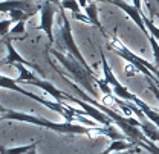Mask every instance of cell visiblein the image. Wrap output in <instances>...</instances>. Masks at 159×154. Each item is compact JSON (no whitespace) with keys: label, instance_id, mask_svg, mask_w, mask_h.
I'll return each instance as SVG.
<instances>
[{"label":"cell","instance_id":"cell-1","mask_svg":"<svg viewBox=\"0 0 159 154\" xmlns=\"http://www.w3.org/2000/svg\"><path fill=\"white\" fill-rule=\"evenodd\" d=\"M2 121H20V122H26V124H32L41 128H48L51 131L55 133H61V134H106V127L104 128H97V127H83L75 122H63V124H57L52 122L49 119L40 117V116H34L29 113H23V112H17V110H8V108H2Z\"/></svg>","mask_w":159,"mask_h":154},{"label":"cell","instance_id":"cell-2","mask_svg":"<svg viewBox=\"0 0 159 154\" xmlns=\"http://www.w3.org/2000/svg\"><path fill=\"white\" fill-rule=\"evenodd\" d=\"M48 52H49V55H52L55 59H58L60 63H61V66L66 69V73L69 75L70 81H72L74 84H77L78 87L81 86L89 96L95 98V99H99V92L97 90L98 86H97V77H95V73L89 72V70H87L80 61H77L72 55H63L61 52L52 49V47H49ZM66 73H63L61 77H66Z\"/></svg>","mask_w":159,"mask_h":154},{"label":"cell","instance_id":"cell-3","mask_svg":"<svg viewBox=\"0 0 159 154\" xmlns=\"http://www.w3.org/2000/svg\"><path fill=\"white\" fill-rule=\"evenodd\" d=\"M107 47H109L110 51H113L118 57H121L122 59H125V61H127L130 66H133L138 72H142V73L145 75V78L153 79V81L156 82V86H159L158 66H153V64H150L147 59H144V58L138 57L136 54H133L129 47H125V46L122 44V41H121L116 35H113L112 38H109Z\"/></svg>","mask_w":159,"mask_h":154},{"label":"cell","instance_id":"cell-4","mask_svg":"<svg viewBox=\"0 0 159 154\" xmlns=\"http://www.w3.org/2000/svg\"><path fill=\"white\" fill-rule=\"evenodd\" d=\"M61 20H63V24H61V29H60V37H61V41H63V44L66 46V51L69 52V55H72V57L75 58L77 61H80L89 72H92L93 73V70H92V67L87 64V61H86V58L83 57V54H81V51L78 49V46H77V43H75V40H74V35H72V28H70V23H69V20L66 17V14L61 11Z\"/></svg>","mask_w":159,"mask_h":154},{"label":"cell","instance_id":"cell-5","mask_svg":"<svg viewBox=\"0 0 159 154\" xmlns=\"http://www.w3.org/2000/svg\"><path fill=\"white\" fill-rule=\"evenodd\" d=\"M101 66H102V75H104V79H106V82L110 86V89H112V92L115 93V96L119 98V99L130 101V102H133V101L138 98L135 93H132L124 84H121L118 81V78L113 75V70L110 69V66H109L107 59L104 57V52H102V51H101Z\"/></svg>","mask_w":159,"mask_h":154},{"label":"cell","instance_id":"cell-6","mask_svg":"<svg viewBox=\"0 0 159 154\" xmlns=\"http://www.w3.org/2000/svg\"><path fill=\"white\" fill-rule=\"evenodd\" d=\"M63 9L58 8L57 5L51 3V2H41V8H40V26L39 29L46 34V37L49 38V44H54V19L55 14L61 12Z\"/></svg>","mask_w":159,"mask_h":154},{"label":"cell","instance_id":"cell-7","mask_svg":"<svg viewBox=\"0 0 159 154\" xmlns=\"http://www.w3.org/2000/svg\"><path fill=\"white\" fill-rule=\"evenodd\" d=\"M64 98H66V101H70V102H75L77 105H80L81 108H83V112L86 113L87 116H90V117H93V121H97L98 124L101 125H104V127H109V125H113V121L109 117V116L106 115V113H102L99 108H97L93 104H89V102H86L84 99H80V98L74 96V95H69V93H66L64 92Z\"/></svg>","mask_w":159,"mask_h":154},{"label":"cell","instance_id":"cell-8","mask_svg":"<svg viewBox=\"0 0 159 154\" xmlns=\"http://www.w3.org/2000/svg\"><path fill=\"white\" fill-rule=\"evenodd\" d=\"M41 3L37 0H3L0 2V12H11L12 9H21L32 17L40 12Z\"/></svg>","mask_w":159,"mask_h":154},{"label":"cell","instance_id":"cell-9","mask_svg":"<svg viewBox=\"0 0 159 154\" xmlns=\"http://www.w3.org/2000/svg\"><path fill=\"white\" fill-rule=\"evenodd\" d=\"M3 43H5V46H6L8 55L2 59V64H11V66H14V64H23V66H26V67H32V69H35L37 72L41 73L40 66H37L35 63H29L28 59H25V58L21 57L19 52L16 51V47H14V44H12V38H11L9 35L3 37Z\"/></svg>","mask_w":159,"mask_h":154},{"label":"cell","instance_id":"cell-10","mask_svg":"<svg viewBox=\"0 0 159 154\" xmlns=\"http://www.w3.org/2000/svg\"><path fill=\"white\" fill-rule=\"evenodd\" d=\"M0 89H6V90L17 92V93L23 95V96L31 98L32 101H35V102H39V104L41 102V101H43V98L40 96V95H35V93H32V92H28L26 89L20 87L19 82H17V79H14V78H9V77H6V75H2V73H0Z\"/></svg>","mask_w":159,"mask_h":154},{"label":"cell","instance_id":"cell-11","mask_svg":"<svg viewBox=\"0 0 159 154\" xmlns=\"http://www.w3.org/2000/svg\"><path fill=\"white\" fill-rule=\"evenodd\" d=\"M25 84H28V86H35V87H40V89H43L48 95H51V96L54 98L57 102H64L66 101V98H64V92H61L58 90L52 82H49L46 78H34V79H31L29 82H25Z\"/></svg>","mask_w":159,"mask_h":154},{"label":"cell","instance_id":"cell-12","mask_svg":"<svg viewBox=\"0 0 159 154\" xmlns=\"http://www.w3.org/2000/svg\"><path fill=\"white\" fill-rule=\"evenodd\" d=\"M133 104H136L139 108L142 110V113L145 115V117H147L148 121H152V122L159 128V110L153 108V107H150L148 104H145V102L141 101L139 98H136V99L133 101Z\"/></svg>","mask_w":159,"mask_h":154},{"label":"cell","instance_id":"cell-13","mask_svg":"<svg viewBox=\"0 0 159 154\" xmlns=\"http://www.w3.org/2000/svg\"><path fill=\"white\" fill-rule=\"evenodd\" d=\"M139 122H141L139 128L142 130V133L145 134V137H148V139L153 140V142H159V128L158 127H156L152 121H148L147 117L141 119Z\"/></svg>","mask_w":159,"mask_h":154},{"label":"cell","instance_id":"cell-14","mask_svg":"<svg viewBox=\"0 0 159 154\" xmlns=\"http://www.w3.org/2000/svg\"><path fill=\"white\" fill-rule=\"evenodd\" d=\"M84 12H86L87 19H89V21H90V24H95L99 31L102 32V35L106 37V31L102 29L101 21H99V17H98V8H97V3H95L93 0H92V2H89V5L84 8Z\"/></svg>","mask_w":159,"mask_h":154},{"label":"cell","instance_id":"cell-15","mask_svg":"<svg viewBox=\"0 0 159 154\" xmlns=\"http://www.w3.org/2000/svg\"><path fill=\"white\" fill-rule=\"evenodd\" d=\"M39 142H32L28 145H21V147H12V148H6V147H0V154H28L31 150L37 148Z\"/></svg>","mask_w":159,"mask_h":154},{"label":"cell","instance_id":"cell-16","mask_svg":"<svg viewBox=\"0 0 159 154\" xmlns=\"http://www.w3.org/2000/svg\"><path fill=\"white\" fill-rule=\"evenodd\" d=\"M25 23H26V21H19V23H16V24L11 28V31H9V37H11V38L25 40V37H26Z\"/></svg>","mask_w":159,"mask_h":154},{"label":"cell","instance_id":"cell-17","mask_svg":"<svg viewBox=\"0 0 159 154\" xmlns=\"http://www.w3.org/2000/svg\"><path fill=\"white\" fill-rule=\"evenodd\" d=\"M138 147L142 148V150H145V151H148L150 154H159V147L153 142V140H150L148 137H144V139L138 143Z\"/></svg>","mask_w":159,"mask_h":154},{"label":"cell","instance_id":"cell-18","mask_svg":"<svg viewBox=\"0 0 159 154\" xmlns=\"http://www.w3.org/2000/svg\"><path fill=\"white\" fill-rule=\"evenodd\" d=\"M8 14H9V19L12 20V23L26 21V20H29L32 17L31 14H28V12H25V11H21V9H12V11L8 12Z\"/></svg>","mask_w":159,"mask_h":154},{"label":"cell","instance_id":"cell-19","mask_svg":"<svg viewBox=\"0 0 159 154\" xmlns=\"http://www.w3.org/2000/svg\"><path fill=\"white\" fill-rule=\"evenodd\" d=\"M142 19H144V23H145L147 31H148V35L155 37V38H156V41L159 43V28H156V26H155V23H153V20L148 19V17H145L144 14H142Z\"/></svg>","mask_w":159,"mask_h":154},{"label":"cell","instance_id":"cell-20","mask_svg":"<svg viewBox=\"0 0 159 154\" xmlns=\"http://www.w3.org/2000/svg\"><path fill=\"white\" fill-rule=\"evenodd\" d=\"M11 24H12V20L9 19V17L0 21V37H6V35H9Z\"/></svg>","mask_w":159,"mask_h":154},{"label":"cell","instance_id":"cell-21","mask_svg":"<svg viewBox=\"0 0 159 154\" xmlns=\"http://www.w3.org/2000/svg\"><path fill=\"white\" fill-rule=\"evenodd\" d=\"M147 84H148V89H150V92L155 95V98L159 101V87L156 86V82L153 81V79H150V78H147Z\"/></svg>","mask_w":159,"mask_h":154},{"label":"cell","instance_id":"cell-22","mask_svg":"<svg viewBox=\"0 0 159 154\" xmlns=\"http://www.w3.org/2000/svg\"><path fill=\"white\" fill-rule=\"evenodd\" d=\"M142 148L139 147H133L132 150H127V151H116V153H112V154H135V153H139Z\"/></svg>","mask_w":159,"mask_h":154},{"label":"cell","instance_id":"cell-23","mask_svg":"<svg viewBox=\"0 0 159 154\" xmlns=\"http://www.w3.org/2000/svg\"><path fill=\"white\" fill-rule=\"evenodd\" d=\"M141 2H142V0H133V6H135L138 11L142 12V5H141Z\"/></svg>","mask_w":159,"mask_h":154},{"label":"cell","instance_id":"cell-24","mask_svg":"<svg viewBox=\"0 0 159 154\" xmlns=\"http://www.w3.org/2000/svg\"><path fill=\"white\" fill-rule=\"evenodd\" d=\"M41 2H51V3L57 5L58 8H61V0H41Z\"/></svg>","mask_w":159,"mask_h":154},{"label":"cell","instance_id":"cell-25","mask_svg":"<svg viewBox=\"0 0 159 154\" xmlns=\"http://www.w3.org/2000/svg\"><path fill=\"white\" fill-rule=\"evenodd\" d=\"M28 154H39L37 153V148H34V150H31V151H29V153Z\"/></svg>","mask_w":159,"mask_h":154},{"label":"cell","instance_id":"cell-26","mask_svg":"<svg viewBox=\"0 0 159 154\" xmlns=\"http://www.w3.org/2000/svg\"><path fill=\"white\" fill-rule=\"evenodd\" d=\"M2 108H3V107L0 105V121H2Z\"/></svg>","mask_w":159,"mask_h":154},{"label":"cell","instance_id":"cell-27","mask_svg":"<svg viewBox=\"0 0 159 154\" xmlns=\"http://www.w3.org/2000/svg\"><path fill=\"white\" fill-rule=\"evenodd\" d=\"M155 15H156V17H158V19H159V12H158V11H156V12H155Z\"/></svg>","mask_w":159,"mask_h":154},{"label":"cell","instance_id":"cell-28","mask_svg":"<svg viewBox=\"0 0 159 154\" xmlns=\"http://www.w3.org/2000/svg\"><path fill=\"white\" fill-rule=\"evenodd\" d=\"M153 2H156V3H158V5H159V0H153Z\"/></svg>","mask_w":159,"mask_h":154},{"label":"cell","instance_id":"cell-29","mask_svg":"<svg viewBox=\"0 0 159 154\" xmlns=\"http://www.w3.org/2000/svg\"><path fill=\"white\" fill-rule=\"evenodd\" d=\"M0 64H2V59H0Z\"/></svg>","mask_w":159,"mask_h":154}]
</instances>
